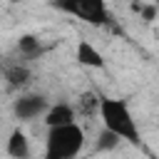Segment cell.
Segmentation results:
<instances>
[{
  "label": "cell",
  "instance_id": "obj_1",
  "mask_svg": "<svg viewBox=\"0 0 159 159\" xmlns=\"http://www.w3.org/2000/svg\"><path fill=\"white\" fill-rule=\"evenodd\" d=\"M99 117H102V124L104 129L114 132L122 142H132L137 144L139 142V127L132 117V109L124 99H117V97H102V104H99Z\"/></svg>",
  "mask_w": 159,
  "mask_h": 159
},
{
  "label": "cell",
  "instance_id": "obj_2",
  "mask_svg": "<svg viewBox=\"0 0 159 159\" xmlns=\"http://www.w3.org/2000/svg\"><path fill=\"white\" fill-rule=\"evenodd\" d=\"M84 147V129L75 124L55 127L47 132L45 139V157L42 159H75Z\"/></svg>",
  "mask_w": 159,
  "mask_h": 159
},
{
  "label": "cell",
  "instance_id": "obj_3",
  "mask_svg": "<svg viewBox=\"0 0 159 159\" xmlns=\"http://www.w3.org/2000/svg\"><path fill=\"white\" fill-rule=\"evenodd\" d=\"M52 7H57L67 15H75L89 25H102L109 17L107 0H52Z\"/></svg>",
  "mask_w": 159,
  "mask_h": 159
},
{
  "label": "cell",
  "instance_id": "obj_4",
  "mask_svg": "<svg viewBox=\"0 0 159 159\" xmlns=\"http://www.w3.org/2000/svg\"><path fill=\"white\" fill-rule=\"evenodd\" d=\"M50 107H52V104L47 102L45 94H20V97L12 102V114H15V119H20V122H32V119H37V117H45Z\"/></svg>",
  "mask_w": 159,
  "mask_h": 159
},
{
  "label": "cell",
  "instance_id": "obj_5",
  "mask_svg": "<svg viewBox=\"0 0 159 159\" xmlns=\"http://www.w3.org/2000/svg\"><path fill=\"white\" fill-rule=\"evenodd\" d=\"M75 117H77V109L67 102H57L47 109V114L42 117L47 129H55V127H65V124H75Z\"/></svg>",
  "mask_w": 159,
  "mask_h": 159
},
{
  "label": "cell",
  "instance_id": "obj_6",
  "mask_svg": "<svg viewBox=\"0 0 159 159\" xmlns=\"http://www.w3.org/2000/svg\"><path fill=\"white\" fill-rule=\"evenodd\" d=\"M75 57H77V62L84 65V67H94V70H102V67H104V55H102L89 40H80V42H77Z\"/></svg>",
  "mask_w": 159,
  "mask_h": 159
},
{
  "label": "cell",
  "instance_id": "obj_7",
  "mask_svg": "<svg viewBox=\"0 0 159 159\" xmlns=\"http://www.w3.org/2000/svg\"><path fill=\"white\" fill-rule=\"evenodd\" d=\"M7 154H10L12 159H30V139H27V134H25L20 127L10 132Z\"/></svg>",
  "mask_w": 159,
  "mask_h": 159
},
{
  "label": "cell",
  "instance_id": "obj_8",
  "mask_svg": "<svg viewBox=\"0 0 159 159\" xmlns=\"http://www.w3.org/2000/svg\"><path fill=\"white\" fill-rule=\"evenodd\" d=\"M30 77H32V72H30V67L25 62H15V65L5 67V80H7V87H12V89L25 87L30 82Z\"/></svg>",
  "mask_w": 159,
  "mask_h": 159
},
{
  "label": "cell",
  "instance_id": "obj_9",
  "mask_svg": "<svg viewBox=\"0 0 159 159\" xmlns=\"http://www.w3.org/2000/svg\"><path fill=\"white\" fill-rule=\"evenodd\" d=\"M15 50L20 52V57H25V60H32V57L42 55V42H40V37H35V35L25 32V35H20V37H17V42H15Z\"/></svg>",
  "mask_w": 159,
  "mask_h": 159
},
{
  "label": "cell",
  "instance_id": "obj_10",
  "mask_svg": "<svg viewBox=\"0 0 159 159\" xmlns=\"http://www.w3.org/2000/svg\"><path fill=\"white\" fill-rule=\"evenodd\" d=\"M99 104H102V97L99 94L82 92L80 99H77V112L80 114H99Z\"/></svg>",
  "mask_w": 159,
  "mask_h": 159
},
{
  "label": "cell",
  "instance_id": "obj_11",
  "mask_svg": "<svg viewBox=\"0 0 159 159\" xmlns=\"http://www.w3.org/2000/svg\"><path fill=\"white\" fill-rule=\"evenodd\" d=\"M119 137L114 134V132H109V129H102L99 134H97V142H94V149L97 152H112V149H117L119 147Z\"/></svg>",
  "mask_w": 159,
  "mask_h": 159
},
{
  "label": "cell",
  "instance_id": "obj_12",
  "mask_svg": "<svg viewBox=\"0 0 159 159\" xmlns=\"http://www.w3.org/2000/svg\"><path fill=\"white\" fill-rule=\"evenodd\" d=\"M157 17H159V7H157V2H144L142 10H139V20H142V22H154Z\"/></svg>",
  "mask_w": 159,
  "mask_h": 159
},
{
  "label": "cell",
  "instance_id": "obj_13",
  "mask_svg": "<svg viewBox=\"0 0 159 159\" xmlns=\"http://www.w3.org/2000/svg\"><path fill=\"white\" fill-rule=\"evenodd\" d=\"M10 2H22V0H10Z\"/></svg>",
  "mask_w": 159,
  "mask_h": 159
},
{
  "label": "cell",
  "instance_id": "obj_14",
  "mask_svg": "<svg viewBox=\"0 0 159 159\" xmlns=\"http://www.w3.org/2000/svg\"><path fill=\"white\" fill-rule=\"evenodd\" d=\"M154 2H159V0H154Z\"/></svg>",
  "mask_w": 159,
  "mask_h": 159
}]
</instances>
